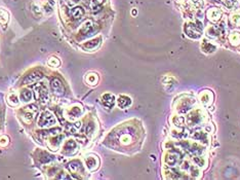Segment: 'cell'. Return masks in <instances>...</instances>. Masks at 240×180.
Returning <instances> with one entry per match:
<instances>
[{
	"label": "cell",
	"instance_id": "f546056e",
	"mask_svg": "<svg viewBox=\"0 0 240 180\" xmlns=\"http://www.w3.org/2000/svg\"><path fill=\"white\" fill-rule=\"evenodd\" d=\"M8 99H9L8 102H9V104H11V105H17V104H19V101H17V98L16 95L9 96Z\"/></svg>",
	"mask_w": 240,
	"mask_h": 180
},
{
	"label": "cell",
	"instance_id": "f35d334b",
	"mask_svg": "<svg viewBox=\"0 0 240 180\" xmlns=\"http://www.w3.org/2000/svg\"><path fill=\"white\" fill-rule=\"evenodd\" d=\"M105 1H106V0H96V2L98 4H99V5H101V4H103Z\"/></svg>",
	"mask_w": 240,
	"mask_h": 180
},
{
	"label": "cell",
	"instance_id": "6da1fadb",
	"mask_svg": "<svg viewBox=\"0 0 240 180\" xmlns=\"http://www.w3.org/2000/svg\"><path fill=\"white\" fill-rule=\"evenodd\" d=\"M57 123L55 115L52 114L49 111H44L39 117L38 121V126L41 127V128H45V127H52Z\"/></svg>",
	"mask_w": 240,
	"mask_h": 180
},
{
	"label": "cell",
	"instance_id": "836d02e7",
	"mask_svg": "<svg viewBox=\"0 0 240 180\" xmlns=\"http://www.w3.org/2000/svg\"><path fill=\"white\" fill-rule=\"evenodd\" d=\"M7 143H8V138L5 136H2L0 138V145H6Z\"/></svg>",
	"mask_w": 240,
	"mask_h": 180
},
{
	"label": "cell",
	"instance_id": "52a82bcc",
	"mask_svg": "<svg viewBox=\"0 0 240 180\" xmlns=\"http://www.w3.org/2000/svg\"><path fill=\"white\" fill-rule=\"evenodd\" d=\"M34 88H35V92H36V94H37V99H40V100L44 102V101L47 99V91H46V88H45L44 85H42V83H39L38 85H35Z\"/></svg>",
	"mask_w": 240,
	"mask_h": 180
},
{
	"label": "cell",
	"instance_id": "d6a6232c",
	"mask_svg": "<svg viewBox=\"0 0 240 180\" xmlns=\"http://www.w3.org/2000/svg\"><path fill=\"white\" fill-rule=\"evenodd\" d=\"M231 21L233 22L235 25L240 26V16H233V18L231 19Z\"/></svg>",
	"mask_w": 240,
	"mask_h": 180
},
{
	"label": "cell",
	"instance_id": "ac0fdd59",
	"mask_svg": "<svg viewBox=\"0 0 240 180\" xmlns=\"http://www.w3.org/2000/svg\"><path fill=\"white\" fill-rule=\"evenodd\" d=\"M71 16H72L73 19L75 20H79L81 19L84 16V9L81 6H76L71 11Z\"/></svg>",
	"mask_w": 240,
	"mask_h": 180
},
{
	"label": "cell",
	"instance_id": "9a60e30c",
	"mask_svg": "<svg viewBox=\"0 0 240 180\" xmlns=\"http://www.w3.org/2000/svg\"><path fill=\"white\" fill-rule=\"evenodd\" d=\"M77 149V144L74 140H69L65 143L64 145V151L67 153H73Z\"/></svg>",
	"mask_w": 240,
	"mask_h": 180
},
{
	"label": "cell",
	"instance_id": "e0dca14e",
	"mask_svg": "<svg viewBox=\"0 0 240 180\" xmlns=\"http://www.w3.org/2000/svg\"><path fill=\"white\" fill-rule=\"evenodd\" d=\"M117 103H118L119 107L123 109V108H126L131 105V99L129 97H127V96H120V97L118 98V100H117Z\"/></svg>",
	"mask_w": 240,
	"mask_h": 180
},
{
	"label": "cell",
	"instance_id": "74e56055",
	"mask_svg": "<svg viewBox=\"0 0 240 180\" xmlns=\"http://www.w3.org/2000/svg\"><path fill=\"white\" fill-rule=\"evenodd\" d=\"M61 132V129L60 128H58V129H53V130H50L49 131V133H52L53 134V135H58V133Z\"/></svg>",
	"mask_w": 240,
	"mask_h": 180
},
{
	"label": "cell",
	"instance_id": "484cf974",
	"mask_svg": "<svg viewBox=\"0 0 240 180\" xmlns=\"http://www.w3.org/2000/svg\"><path fill=\"white\" fill-rule=\"evenodd\" d=\"M193 161L195 162L197 166H200V167H203L206 163V161L204 159V158H202V156H194Z\"/></svg>",
	"mask_w": 240,
	"mask_h": 180
},
{
	"label": "cell",
	"instance_id": "d590c367",
	"mask_svg": "<svg viewBox=\"0 0 240 180\" xmlns=\"http://www.w3.org/2000/svg\"><path fill=\"white\" fill-rule=\"evenodd\" d=\"M49 64L50 65H53V66H58V65H60V62H58V61L55 59V58H52V59L49 61Z\"/></svg>",
	"mask_w": 240,
	"mask_h": 180
},
{
	"label": "cell",
	"instance_id": "1f68e13d",
	"mask_svg": "<svg viewBox=\"0 0 240 180\" xmlns=\"http://www.w3.org/2000/svg\"><path fill=\"white\" fill-rule=\"evenodd\" d=\"M223 4L227 8H231L233 6V1L232 0H223Z\"/></svg>",
	"mask_w": 240,
	"mask_h": 180
},
{
	"label": "cell",
	"instance_id": "4fadbf2b",
	"mask_svg": "<svg viewBox=\"0 0 240 180\" xmlns=\"http://www.w3.org/2000/svg\"><path fill=\"white\" fill-rule=\"evenodd\" d=\"M201 118H202V116L200 115V113H199L198 111H195V112L191 113L190 116H189L188 124L190 126H196L201 121Z\"/></svg>",
	"mask_w": 240,
	"mask_h": 180
},
{
	"label": "cell",
	"instance_id": "e575fe53",
	"mask_svg": "<svg viewBox=\"0 0 240 180\" xmlns=\"http://www.w3.org/2000/svg\"><path fill=\"white\" fill-rule=\"evenodd\" d=\"M24 118H25V121H32V118H33V113H32V112H27V113H25Z\"/></svg>",
	"mask_w": 240,
	"mask_h": 180
},
{
	"label": "cell",
	"instance_id": "5b68a950",
	"mask_svg": "<svg viewBox=\"0 0 240 180\" xmlns=\"http://www.w3.org/2000/svg\"><path fill=\"white\" fill-rule=\"evenodd\" d=\"M50 85H52V91L55 92V94H57V95L62 96L65 94V88H64V85L58 78H53V79L52 80Z\"/></svg>",
	"mask_w": 240,
	"mask_h": 180
},
{
	"label": "cell",
	"instance_id": "cb8c5ba5",
	"mask_svg": "<svg viewBox=\"0 0 240 180\" xmlns=\"http://www.w3.org/2000/svg\"><path fill=\"white\" fill-rule=\"evenodd\" d=\"M230 42L233 45H238L240 43V34L239 33H233L230 35Z\"/></svg>",
	"mask_w": 240,
	"mask_h": 180
},
{
	"label": "cell",
	"instance_id": "3957f363",
	"mask_svg": "<svg viewBox=\"0 0 240 180\" xmlns=\"http://www.w3.org/2000/svg\"><path fill=\"white\" fill-rule=\"evenodd\" d=\"M195 104V101L192 98L188 99H182L178 105V111L180 113H186L192 108V106Z\"/></svg>",
	"mask_w": 240,
	"mask_h": 180
},
{
	"label": "cell",
	"instance_id": "ab89813d",
	"mask_svg": "<svg viewBox=\"0 0 240 180\" xmlns=\"http://www.w3.org/2000/svg\"><path fill=\"white\" fill-rule=\"evenodd\" d=\"M131 14H137V11H136V8H134V11H131Z\"/></svg>",
	"mask_w": 240,
	"mask_h": 180
},
{
	"label": "cell",
	"instance_id": "7a4b0ae2",
	"mask_svg": "<svg viewBox=\"0 0 240 180\" xmlns=\"http://www.w3.org/2000/svg\"><path fill=\"white\" fill-rule=\"evenodd\" d=\"M201 29H202L201 24L198 26V23L197 24H192V23H191V24L186 25L185 32L189 37H191V38H193V39H197L201 36Z\"/></svg>",
	"mask_w": 240,
	"mask_h": 180
},
{
	"label": "cell",
	"instance_id": "4dcf8cb0",
	"mask_svg": "<svg viewBox=\"0 0 240 180\" xmlns=\"http://www.w3.org/2000/svg\"><path fill=\"white\" fill-rule=\"evenodd\" d=\"M93 131H94V125L93 123H90V124H88L87 127H86V134L87 135H91V134L93 133Z\"/></svg>",
	"mask_w": 240,
	"mask_h": 180
},
{
	"label": "cell",
	"instance_id": "ba28073f",
	"mask_svg": "<svg viewBox=\"0 0 240 180\" xmlns=\"http://www.w3.org/2000/svg\"><path fill=\"white\" fill-rule=\"evenodd\" d=\"M102 102H103V104L107 108H112L115 104V97L112 94H109V93L104 94V95L102 96Z\"/></svg>",
	"mask_w": 240,
	"mask_h": 180
},
{
	"label": "cell",
	"instance_id": "2e32d148",
	"mask_svg": "<svg viewBox=\"0 0 240 180\" xmlns=\"http://www.w3.org/2000/svg\"><path fill=\"white\" fill-rule=\"evenodd\" d=\"M101 41H102L101 37H98V38L89 40V41H87L86 43H84L83 47L85 50H94V49H96V47H99V43H101Z\"/></svg>",
	"mask_w": 240,
	"mask_h": 180
},
{
	"label": "cell",
	"instance_id": "d4e9b609",
	"mask_svg": "<svg viewBox=\"0 0 240 180\" xmlns=\"http://www.w3.org/2000/svg\"><path fill=\"white\" fill-rule=\"evenodd\" d=\"M7 21H8V12L4 9H0V23L5 24Z\"/></svg>",
	"mask_w": 240,
	"mask_h": 180
},
{
	"label": "cell",
	"instance_id": "5bb4252c",
	"mask_svg": "<svg viewBox=\"0 0 240 180\" xmlns=\"http://www.w3.org/2000/svg\"><path fill=\"white\" fill-rule=\"evenodd\" d=\"M93 27H94L93 22L88 20V21H86L82 25V27H81V29H80V33L83 35H87L88 33H90L93 30Z\"/></svg>",
	"mask_w": 240,
	"mask_h": 180
},
{
	"label": "cell",
	"instance_id": "8992f818",
	"mask_svg": "<svg viewBox=\"0 0 240 180\" xmlns=\"http://www.w3.org/2000/svg\"><path fill=\"white\" fill-rule=\"evenodd\" d=\"M213 95L210 91H203L200 94V101L204 106H209L213 103Z\"/></svg>",
	"mask_w": 240,
	"mask_h": 180
},
{
	"label": "cell",
	"instance_id": "8fae6325",
	"mask_svg": "<svg viewBox=\"0 0 240 180\" xmlns=\"http://www.w3.org/2000/svg\"><path fill=\"white\" fill-rule=\"evenodd\" d=\"M165 163H166L169 167H175V165L178 163V156L177 153H168L166 156H165Z\"/></svg>",
	"mask_w": 240,
	"mask_h": 180
},
{
	"label": "cell",
	"instance_id": "83f0119b",
	"mask_svg": "<svg viewBox=\"0 0 240 180\" xmlns=\"http://www.w3.org/2000/svg\"><path fill=\"white\" fill-rule=\"evenodd\" d=\"M219 33V28H216V27H210L207 30V34L209 35V36H211V37L218 36Z\"/></svg>",
	"mask_w": 240,
	"mask_h": 180
},
{
	"label": "cell",
	"instance_id": "277c9868",
	"mask_svg": "<svg viewBox=\"0 0 240 180\" xmlns=\"http://www.w3.org/2000/svg\"><path fill=\"white\" fill-rule=\"evenodd\" d=\"M42 77H43L42 72H40V71H34V72L30 73L29 75H27V76L24 78L23 82H24L25 85H30V83H34V82H38V80L41 79Z\"/></svg>",
	"mask_w": 240,
	"mask_h": 180
},
{
	"label": "cell",
	"instance_id": "30bf717a",
	"mask_svg": "<svg viewBox=\"0 0 240 180\" xmlns=\"http://www.w3.org/2000/svg\"><path fill=\"white\" fill-rule=\"evenodd\" d=\"M222 17V11L219 8H210L207 11V18L211 22H218Z\"/></svg>",
	"mask_w": 240,
	"mask_h": 180
},
{
	"label": "cell",
	"instance_id": "8d00e7d4",
	"mask_svg": "<svg viewBox=\"0 0 240 180\" xmlns=\"http://www.w3.org/2000/svg\"><path fill=\"white\" fill-rule=\"evenodd\" d=\"M129 141H131V139H129L127 136H123V137H122V138H121V142H122V143H124V144L129 143Z\"/></svg>",
	"mask_w": 240,
	"mask_h": 180
},
{
	"label": "cell",
	"instance_id": "7c38bea8",
	"mask_svg": "<svg viewBox=\"0 0 240 180\" xmlns=\"http://www.w3.org/2000/svg\"><path fill=\"white\" fill-rule=\"evenodd\" d=\"M184 147L190 151L192 154H194V156L195 154H200L203 151V148L196 143H187V146H184Z\"/></svg>",
	"mask_w": 240,
	"mask_h": 180
},
{
	"label": "cell",
	"instance_id": "60d3db41",
	"mask_svg": "<svg viewBox=\"0 0 240 180\" xmlns=\"http://www.w3.org/2000/svg\"><path fill=\"white\" fill-rule=\"evenodd\" d=\"M178 2H182V1H185V0H178Z\"/></svg>",
	"mask_w": 240,
	"mask_h": 180
},
{
	"label": "cell",
	"instance_id": "7402d4cb",
	"mask_svg": "<svg viewBox=\"0 0 240 180\" xmlns=\"http://www.w3.org/2000/svg\"><path fill=\"white\" fill-rule=\"evenodd\" d=\"M192 138L195 139V140H200L202 142L207 141V135H206L205 133H203V132H196V133L192 136Z\"/></svg>",
	"mask_w": 240,
	"mask_h": 180
},
{
	"label": "cell",
	"instance_id": "f1b7e54d",
	"mask_svg": "<svg viewBox=\"0 0 240 180\" xmlns=\"http://www.w3.org/2000/svg\"><path fill=\"white\" fill-rule=\"evenodd\" d=\"M172 121H173V123H175V125L178 126V127H181L184 124V117H183V116H175Z\"/></svg>",
	"mask_w": 240,
	"mask_h": 180
},
{
	"label": "cell",
	"instance_id": "d6986e66",
	"mask_svg": "<svg viewBox=\"0 0 240 180\" xmlns=\"http://www.w3.org/2000/svg\"><path fill=\"white\" fill-rule=\"evenodd\" d=\"M32 96H33V94L30 90H28V88H24V90H22L21 99H22L23 102H29V101L32 99Z\"/></svg>",
	"mask_w": 240,
	"mask_h": 180
},
{
	"label": "cell",
	"instance_id": "44dd1931",
	"mask_svg": "<svg viewBox=\"0 0 240 180\" xmlns=\"http://www.w3.org/2000/svg\"><path fill=\"white\" fill-rule=\"evenodd\" d=\"M98 82H99V77H98V75L94 74V73L87 74V76H86V82H87L88 85H94L98 83Z\"/></svg>",
	"mask_w": 240,
	"mask_h": 180
},
{
	"label": "cell",
	"instance_id": "9c48e42d",
	"mask_svg": "<svg viewBox=\"0 0 240 180\" xmlns=\"http://www.w3.org/2000/svg\"><path fill=\"white\" fill-rule=\"evenodd\" d=\"M85 164H86L87 168L90 170V171H94V170L98 169L99 162V159L96 158V156H87V158L85 159Z\"/></svg>",
	"mask_w": 240,
	"mask_h": 180
},
{
	"label": "cell",
	"instance_id": "4316f807",
	"mask_svg": "<svg viewBox=\"0 0 240 180\" xmlns=\"http://www.w3.org/2000/svg\"><path fill=\"white\" fill-rule=\"evenodd\" d=\"M82 112V110L80 109V108H78V107H74L72 108L70 111H69V114H70L71 116L73 115V117H78L79 115H80V113Z\"/></svg>",
	"mask_w": 240,
	"mask_h": 180
},
{
	"label": "cell",
	"instance_id": "603a6c76",
	"mask_svg": "<svg viewBox=\"0 0 240 180\" xmlns=\"http://www.w3.org/2000/svg\"><path fill=\"white\" fill-rule=\"evenodd\" d=\"M201 49H202V50H204L205 53H211V52H213V50H216V47L211 43H209V42L204 41L202 45H201Z\"/></svg>",
	"mask_w": 240,
	"mask_h": 180
},
{
	"label": "cell",
	"instance_id": "ffe728a7",
	"mask_svg": "<svg viewBox=\"0 0 240 180\" xmlns=\"http://www.w3.org/2000/svg\"><path fill=\"white\" fill-rule=\"evenodd\" d=\"M81 168V163L79 161H73L68 165V169L71 173H76Z\"/></svg>",
	"mask_w": 240,
	"mask_h": 180
}]
</instances>
